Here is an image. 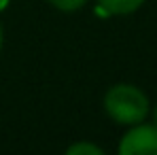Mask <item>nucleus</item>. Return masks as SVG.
<instances>
[{"label":"nucleus","instance_id":"f257e3e1","mask_svg":"<svg viewBox=\"0 0 157 155\" xmlns=\"http://www.w3.org/2000/svg\"><path fill=\"white\" fill-rule=\"evenodd\" d=\"M102 106H104V113L117 126H125V128L144 121L151 110V102L147 94L132 83L110 85L104 94Z\"/></svg>","mask_w":157,"mask_h":155},{"label":"nucleus","instance_id":"f03ea898","mask_svg":"<svg viewBox=\"0 0 157 155\" xmlns=\"http://www.w3.org/2000/svg\"><path fill=\"white\" fill-rule=\"evenodd\" d=\"M119 155H157V126L155 123H136L121 136Z\"/></svg>","mask_w":157,"mask_h":155},{"label":"nucleus","instance_id":"7ed1b4c3","mask_svg":"<svg viewBox=\"0 0 157 155\" xmlns=\"http://www.w3.org/2000/svg\"><path fill=\"white\" fill-rule=\"evenodd\" d=\"M147 0H96V13L100 17L115 15H132L136 13Z\"/></svg>","mask_w":157,"mask_h":155},{"label":"nucleus","instance_id":"20e7f679","mask_svg":"<svg viewBox=\"0 0 157 155\" xmlns=\"http://www.w3.org/2000/svg\"><path fill=\"white\" fill-rule=\"evenodd\" d=\"M66 155H104V149L91 140H77L66 147Z\"/></svg>","mask_w":157,"mask_h":155},{"label":"nucleus","instance_id":"39448f33","mask_svg":"<svg viewBox=\"0 0 157 155\" xmlns=\"http://www.w3.org/2000/svg\"><path fill=\"white\" fill-rule=\"evenodd\" d=\"M47 2L62 13H75V11H81L83 6H87L89 0H47Z\"/></svg>","mask_w":157,"mask_h":155},{"label":"nucleus","instance_id":"423d86ee","mask_svg":"<svg viewBox=\"0 0 157 155\" xmlns=\"http://www.w3.org/2000/svg\"><path fill=\"white\" fill-rule=\"evenodd\" d=\"M2 47H4V28H2V21H0V53H2Z\"/></svg>","mask_w":157,"mask_h":155},{"label":"nucleus","instance_id":"0eeeda50","mask_svg":"<svg viewBox=\"0 0 157 155\" xmlns=\"http://www.w3.org/2000/svg\"><path fill=\"white\" fill-rule=\"evenodd\" d=\"M9 4H11V0H0V13H2V11H6V9H9Z\"/></svg>","mask_w":157,"mask_h":155},{"label":"nucleus","instance_id":"6e6552de","mask_svg":"<svg viewBox=\"0 0 157 155\" xmlns=\"http://www.w3.org/2000/svg\"><path fill=\"white\" fill-rule=\"evenodd\" d=\"M153 123L157 126V104H155V108H153Z\"/></svg>","mask_w":157,"mask_h":155}]
</instances>
